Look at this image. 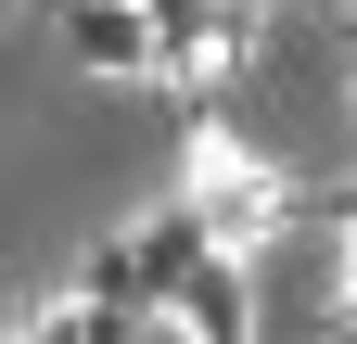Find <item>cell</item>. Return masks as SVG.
<instances>
[{
	"label": "cell",
	"instance_id": "cell-1",
	"mask_svg": "<svg viewBox=\"0 0 357 344\" xmlns=\"http://www.w3.org/2000/svg\"><path fill=\"white\" fill-rule=\"evenodd\" d=\"M178 204L217 230V255H255V268H268V242H294V217H306V191L268 153H243L204 102H192V179H178Z\"/></svg>",
	"mask_w": 357,
	"mask_h": 344
},
{
	"label": "cell",
	"instance_id": "cell-2",
	"mask_svg": "<svg viewBox=\"0 0 357 344\" xmlns=\"http://www.w3.org/2000/svg\"><path fill=\"white\" fill-rule=\"evenodd\" d=\"M52 26H64V64L89 77H166V38L141 0H52Z\"/></svg>",
	"mask_w": 357,
	"mask_h": 344
},
{
	"label": "cell",
	"instance_id": "cell-3",
	"mask_svg": "<svg viewBox=\"0 0 357 344\" xmlns=\"http://www.w3.org/2000/svg\"><path fill=\"white\" fill-rule=\"evenodd\" d=\"M255 306H268V268H255V255H204V268L178 281L166 331L178 344H255Z\"/></svg>",
	"mask_w": 357,
	"mask_h": 344
},
{
	"label": "cell",
	"instance_id": "cell-4",
	"mask_svg": "<svg viewBox=\"0 0 357 344\" xmlns=\"http://www.w3.org/2000/svg\"><path fill=\"white\" fill-rule=\"evenodd\" d=\"M115 242H128V281H141V306H153V319L178 306V281H192L204 255H217V230H204V217H192V204H178V191L153 204V217H128Z\"/></svg>",
	"mask_w": 357,
	"mask_h": 344
},
{
	"label": "cell",
	"instance_id": "cell-5",
	"mask_svg": "<svg viewBox=\"0 0 357 344\" xmlns=\"http://www.w3.org/2000/svg\"><path fill=\"white\" fill-rule=\"evenodd\" d=\"M319 344H357V293H344V306H332V319H319Z\"/></svg>",
	"mask_w": 357,
	"mask_h": 344
},
{
	"label": "cell",
	"instance_id": "cell-6",
	"mask_svg": "<svg viewBox=\"0 0 357 344\" xmlns=\"http://www.w3.org/2000/svg\"><path fill=\"white\" fill-rule=\"evenodd\" d=\"M344 102H357V26H344Z\"/></svg>",
	"mask_w": 357,
	"mask_h": 344
},
{
	"label": "cell",
	"instance_id": "cell-7",
	"mask_svg": "<svg viewBox=\"0 0 357 344\" xmlns=\"http://www.w3.org/2000/svg\"><path fill=\"white\" fill-rule=\"evenodd\" d=\"M332 13H344V26H357V0H332Z\"/></svg>",
	"mask_w": 357,
	"mask_h": 344
},
{
	"label": "cell",
	"instance_id": "cell-8",
	"mask_svg": "<svg viewBox=\"0 0 357 344\" xmlns=\"http://www.w3.org/2000/svg\"><path fill=\"white\" fill-rule=\"evenodd\" d=\"M0 26H13V0H0Z\"/></svg>",
	"mask_w": 357,
	"mask_h": 344
}]
</instances>
